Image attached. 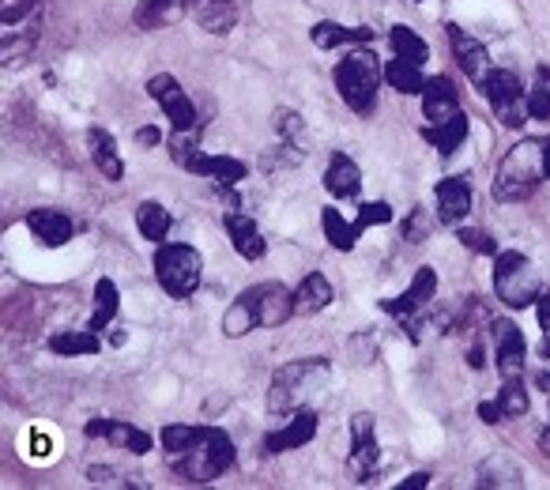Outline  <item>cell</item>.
Masks as SVG:
<instances>
[{"mask_svg":"<svg viewBox=\"0 0 550 490\" xmlns=\"http://www.w3.org/2000/svg\"><path fill=\"white\" fill-rule=\"evenodd\" d=\"M449 42H453V53L456 61H460V68H464L475 83H483L486 76H490V57H486L483 42H475V38L464 34L460 27H449Z\"/></svg>","mask_w":550,"mask_h":490,"instance_id":"cell-16","label":"cell"},{"mask_svg":"<svg viewBox=\"0 0 550 490\" xmlns=\"http://www.w3.org/2000/svg\"><path fill=\"white\" fill-rule=\"evenodd\" d=\"M479 87H483L486 102L498 110L502 125L517 129L520 121H524V114H528V102H524V91H520L517 76H513L509 68H490V76H486Z\"/></svg>","mask_w":550,"mask_h":490,"instance_id":"cell-7","label":"cell"},{"mask_svg":"<svg viewBox=\"0 0 550 490\" xmlns=\"http://www.w3.org/2000/svg\"><path fill=\"white\" fill-rule=\"evenodd\" d=\"M385 80H389V87H396L400 95H422V87H426L419 65H415V61H404V57H396V61L385 65Z\"/></svg>","mask_w":550,"mask_h":490,"instance_id":"cell-30","label":"cell"},{"mask_svg":"<svg viewBox=\"0 0 550 490\" xmlns=\"http://www.w3.org/2000/svg\"><path fill=\"white\" fill-rule=\"evenodd\" d=\"M275 132L287 147H298L302 144V117L294 110H275Z\"/></svg>","mask_w":550,"mask_h":490,"instance_id":"cell-33","label":"cell"},{"mask_svg":"<svg viewBox=\"0 0 550 490\" xmlns=\"http://www.w3.org/2000/svg\"><path fill=\"white\" fill-rule=\"evenodd\" d=\"M494 291L509 310H528V306H535L543 283H539L535 264L524 253L505 249V253H494Z\"/></svg>","mask_w":550,"mask_h":490,"instance_id":"cell-4","label":"cell"},{"mask_svg":"<svg viewBox=\"0 0 550 490\" xmlns=\"http://www.w3.org/2000/svg\"><path fill=\"white\" fill-rule=\"evenodd\" d=\"M355 42H373V27H340V23H328V19L313 27V46L321 49L355 46Z\"/></svg>","mask_w":550,"mask_h":490,"instance_id":"cell-24","label":"cell"},{"mask_svg":"<svg viewBox=\"0 0 550 490\" xmlns=\"http://www.w3.org/2000/svg\"><path fill=\"white\" fill-rule=\"evenodd\" d=\"M313 434H317V411L302 408L294 411V419L283 426V430L268 434V449H272V453H287V449H298V445L313 441Z\"/></svg>","mask_w":550,"mask_h":490,"instance_id":"cell-17","label":"cell"},{"mask_svg":"<svg viewBox=\"0 0 550 490\" xmlns=\"http://www.w3.org/2000/svg\"><path fill=\"white\" fill-rule=\"evenodd\" d=\"M543 174L550 178V144H547V155H543Z\"/></svg>","mask_w":550,"mask_h":490,"instance_id":"cell-42","label":"cell"},{"mask_svg":"<svg viewBox=\"0 0 550 490\" xmlns=\"http://www.w3.org/2000/svg\"><path fill=\"white\" fill-rule=\"evenodd\" d=\"M422 136H426L441 155H453L456 147L464 144V136H468V114L456 110L453 117H445V121H437V125H426Z\"/></svg>","mask_w":550,"mask_h":490,"instance_id":"cell-20","label":"cell"},{"mask_svg":"<svg viewBox=\"0 0 550 490\" xmlns=\"http://www.w3.org/2000/svg\"><path fill=\"white\" fill-rule=\"evenodd\" d=\"M535 310H539V328L547 332L539 351H543V359H550V287H543V291H539V298H535Z\"/></svg>","mask_w":550,"mask_h":490,"instance_id":"cell-35","label":"cell"},{"mask_svg":"<svg viewBox=\"0 0 550 490\" xmlns=\"http://www.w3.org/2000/svg\"><path fill=\"white\" fill-rule=\"evenodd\" d=\"M170 212L162 208L159 200H144L140 208H136V227H140V234H144L147 242H162L166 234H170Z\"/></svg>","mask_w":550,"mask_h":490,"instance_id":"cell-26","label":"cell"},{"mask_svg":"<svg viewBox=\"0 0 550 490\" xmlns=\"http://www.w3.org/2000/svg\"><path fill=\"white\" fill-rule=\"evenodd\" d=\"M389 42H392V49H396V57H404V61H415V65H422L426 61V42H422L419 34L411 31V27H392V34H389Z\"/></svg>","mask_w":550,"mask_h":490,"instance_id":"cell-31","label":"cell"},{"mask_svg":"<svg viewBox=\"0 0 550 490\" xmlns=\"http://www.w3.org/2000/svg\"><path fill=\"white\" fill-rule=\"evenodd\" d=\"M415 4H419V0H415Z\"/></svg>","mask_w":550,"mask_h":490,"instance_id":"cell-43","label":"cell"},{"mask_svg":"<svg viewBox=\"0 0 550 490\" xmlns=\"http://www.w3.org/2000/svg\"><path fill=\"white\" fill-rule=\"evenodd\" d=\"M147 95L159 102L162 110H166V117L174 121V129L178 132H189L196 125V106L193 98L185 95V87H181L170 72H159V76H151L147 80Z\"/></svg>","mask_w":550,"mask_h":490,"instance_id":"cell-8","label":"cell"},{"mask_svg":"<svg viewBox=\"0 0 550 490\" xmlns=\"http://www.w3.org/2000/svg\"><path fill=\"white\" fill-rule=\"evenodd\" d=\"M136 140H140L144 147H155L162 140V132L159 129H140V132H136Z\"/></svg>","mask_w":550,"mask_h":490,"instance_id":"cell-40","label":"cell"},{"mask_svg":"<svg viewBox=\"0 0 550 490\" xmlns=\"http://www.w3.org/2000/svg\"><path fill=\"white\" fill-rule=\"evenodd\" d=\"M253 298H257L260 328H279L287 317H294V291H287L283 283H257Z\"/></svg>","mask_w":550,"mask_h":490,"instance_id":"cell-11","label":"cell"},{"mask_svg":"<svg viewBox=\"0 0 550 490\" xmlns=\"http://www.w3.org/2000/svg\"><path fill=\"white\" fill-rule=\"evenodd\" d=\"M479 415H483V423H502V408H498V400H483V404H479Z\"/></svg>","mask_w":550,"mask_h":490,"instance_id":"cell-38","label":"cell"},{"mask_svg":"<svg viewBox=\"0 0 550 490\" xmlns=\"http://www.w3.org/2000/svg\"><path fill=\"white\" fill-rule=\"evenodd\" d=\"M385 76V68L377 65V57L366 49L347 53L340 65H336V87L340 98L355 110V114H370L373 102H377V83Z\"/></svg>","mask_w":550,"mask_h":490,"instance_id":"cell-5","label":"cell"},{"mask_svg":"<svg viewBox=\"0 0 550 490\" xmlns=\"http://www.w3.org/2000/svg\"><path fill=\"white\" fill-rule=\"evenodd\" d=\"M321 227H324V238L332 242V249H340V253L355 249L358 234H362L355 223H347V219H343L340 208H324V212H321Z\"/></svg>","mask_w":550,"mask_h":490,"instance_id":"cell-27","label":"cell"},{"mask_svg":"<svg viewBox=\"0 0 550 490\" xmlns=\"http://www.w3.org/2000/svg\"><path fill=\"white\" fill-rule=\"evenodd\" d=\"M434 200H437V219H441L445 227H460V219L471 212V185L460 178L437 181Z\"/></svg>","mask_w":550,"mask_h":490,"instance_id":"cell-13","label":"cell"},{"mask_svg":"<svg viewBox=\"0 0 550 490\" xmlns=\"http://www.w3.org/2000/svg\"><path fill=\"white\" fill-rule=\"evenodd\" d=\"M404 490H419V487H430V472H415V475H407L404 483H400Z\"/></svg>","mask_w":550,"mask_h":490,"instance_id":"cell-39","label":"cell"},{"mask_svg":"<svg viewBox=\"0 0 550 490\" xmlns=\"http://www.w3.org/2000/svg\"><path fill=\"white\" fill-rule=\"evenodd\" d=\"M162 453L185 483H211L234 464V441L219 426H162Z\"/></svg>","mask_w":550,"mask_h":490,"instance_id":"cell-1","label":"cell"},{"mask_svg":"<svg viewBox=\"0 0 550 490\" xmlns=\"http://www.w3.org/2000/svg\"><path fill=\"white\" fill-rule=\"evenodd\" d=\"M456 110H460V95H456L453 80L449 76H430L426 87H422V114L430 117V125L453 117Z\"/></svg>","mask_w":550,"mask_h":490,"instance_id":"cell-14","label":"cell"},{"mask_svg":"<svg viewBox=\"0 0 550 490\" xmlns=\"http://www.w3.org/2000/svg\"><path fill=\"white\" fill-rule=\"evenodd\" d=\"M535 385H539V389H543V392L550 396V370H539V377H535Z\"/></svg>","mask_w":550,"mask_h":490,"instance_id":"cell-41","label":"cell"},{"mask_svg":"<svg viewBox=\"0 0 550 490\" xmlns=\"http://www.w3.org/2000/svg\"><path fill=\"white\" fill-rule=\"evenodd\" d=\"M27 227H31L34 238L42 245H49V249H57V245H65L68 238H72V219H68L65 212H57V208H34V212L27 215Z\"/></svg>","mask_w":550,"mask_h":490,"instance_id":"cell-15","label":"cell"},{"mask_svg":"<svg viewBox=\"0 0 550 490\" xmlns=\"http://www.w3.org/2000/svg\"><path fill=\"white\" fill-rule=\"evenodd\" d=\"M479 487H524V472L517 460L490 457L479 464Z\"/></svg>","mask_w":550,"mask_h":490,"instance_id":"cell-25","label":"cell"},{"mask_svg":"<svg viewBox=\"0 0 550 490\" xmlns=\"http://www.w3.org/2000/svg\"><path fill=\"white\" fill-rule=\"evenodd\" d=\"M351 475L358 483H370V475L377 472V434H373V415L358 411L351 419Z\"/></svg>","mask_w":550,"mask_h":490,"instance_id":"cell-9","label":"cell"},{"mask_svg":"<svg viewBox=\"0 0 550 490\" xmlns=\"http://www.w3.org/2000/svg\"><path fill=\"white\" fill-rule=\"evenodd\" d=\"M83 434H87V438L110 441L117 449H129L136 457H144V453L155 449L151 434H144V430H136V426H129V423H121V419H91V423L83 426Z\"/></svg>","mask_w":550,"mask_h":490,"instance_id":"cell-10","label":"cell"},{"mask_svg":"<svg viewBox=\"0 0 550 490\" xmlns=\"http://www.w3.org/2000/svg\"><path fill=\"white\" fill-rule=\"evenodd\" d=\"M498 408H502V419H520L528 411V392L520 385V377H509L498 392Z\"/></svg>","mask_w":550,"mask_h":490,"instance_id":"cell-32","label":"cell"},{"mask_svg":"<svg viewBox=\"0 0 550 490\" xmlns=\"http://www.w3.org/2000/svg\"><path fill=\"white\" fill-rule=\"evenodd\" d=\"M87 144H91V159H95L98 174L110 181L125 178V163H121V151H117L114 136L106 129H91L87 132Z\"/></svg>","mask_w":550,"mask_h":490,"instance_id":"cell-18","label":"cell"},{"mask_svg":"<svg viewBox=\"0 0 550 490\" xmlns=\"http://www.w3.org/2000/svg\"><path fill=\"white\" fill-rule=\"evenodd\" d=\"M49 347L57 351V355H68V359H83V355H95L102 340H98L95 328H83V332H61V336H53Z\"/></svg>","mask_w":550,"mask_h":490,"instance_id":"cell-28","label":"cell"},{"mask_svg":"<svg viewBox=\"0 0 550 490\" xmlns=\"http://www.w3.org/2000/svg\"><path fill=\"white\" fill-rule=\"evenodd\" d=\"M328 302H332V283H328L321 272H309V276L298 283V291H294V313H302V317L321 313Z\"/></svg>","mask_w":550,"mask_h":490,"instance_id":"cell-21","label":"cell"},{"mask_svg":"<svg viewBox=\"0 0 550 490\" xmlns=\"http://www.w3.org/2000/svg\"><path fill=\"white\" fill-rule=\"evenodd\" d=\"M223 223H227V234L230 242H234V249L242 253L245 261H260V257H264V238H260V227L249 215H227Z\"/></svg>","mask_w":550,"mask_h":490,"instance_id":"cell-19","label":"cell"},{"mask_svg":"<svg viewBox=\"0 0 550 490\" xmlns=\"http://www.w3.org/2000/svg\"><path fill=\"white\" fill-rule=\"evenodd\" d=\"M155 276L170 298H193L200 279H204V261L193 245H159Z\"/></svg>","mask_w":550,"mask_h":490,"instance_id":"cell-6","label":"cell"},{"mask_svg":"<svg viewBox=\"0 0 550 490\" xmlns=\"http://www.w3.org/2000/svg\"><path fill=\"white\" fill-rule=\"evenodd\" d=\"M524 102H528V117L550 121V87H535V91L524 98Z\"/></svg>","mask_w":550,"mask_h":490,"instance_id":"cell-36","label":"cell"},{"mask_svg":"<svg viewBox=\"0 0 550 490\" xmlns=\"http://www.w3.org/2000/svg\"><path fill=\"white\" fill-rule=\"evenodd\" d=\"M260 328V317H257V298H253V287L245 294H238L234 302H230L227 317H223V332H227L230 340H238L245 332H253Z\"/></svg>","mask_w":550,"mask_h":490,"instance_id":"cell-22","label":"cell"},{"mask_svg":"<svg viewBox=\"0 0 550 490\" xmlns=\"http://www.w3.org/2000/svg\"><path fill=\"white\" fill-rule=\"evenodd\" d=\"M494 351H498V374H502L505 381H509V377H520L528 343H524V332H520L513 321H498V325H494Z\"/></svg>","mask_w":550,"mask_h":490,"instance_id":"cell-12","label":"cell"},{"mask_svg":"<svg viewBox=\"0 0 550 490\" xmlns=\"http://www.w3.org/2000/svg\"><path fill=\"white\" fill-rule=\"evenodd\" d=\"M117 306H121V298H117V283L114 279H98L95 283V313H91L87 328L102 332V328L117 317Z\"/></svg>","mask_w":550,"mask_h":490,"instance_id":"cell-29","label":"cell"},{"mask_svg":"<svg viewBox=\"0 0 550 490\" xmlns=\"http://www.w3.org/2000/svg\"><path fill=\"white\" fill-rule=\"evenodd\" d=\"M358 185H362V174H358V166L347 159V155H332V163H328V170H324V189L332 196H340V200H347V196L358 193Z\"/></svg>","mask_w":550,"mask_h":490,"instance_id":"cell-23","label":"cell"},{"mask_svg":"<svg viewBox=\"0 0 550 490\" xmlns=\"http://www.w3.org/2000/svg\"><path fill=\"white\" fill-rule=\"evenodd\" d=\"M460 242L468 245V249H475V253H498V245H494V238H486L483 230H460Z\"/></svg>","mask_w":550,"mask_h":490,"instance_id":"cell-37","label":"cell"},{"mask_svg":"<svg viewBox=\"0 0 550 490\" xmlns=\"http://www.w3.org/2000/svg\"><path fill=\"white\" fill-rule=\"evenodd\" d=\"M543 155H547V140H520L517 147L505 151L498 178H494V196L498 200H528L539 189L543 174Z\"/></svg>","mask_w":550,"mask_h":490,"instance_id":"cell-3","label":"cell"},{"mask_svg":"<svg viewBox=\"0 0 550 490\" xmlns=\"http://www.w3.org/2000/svg\"><path fill=\"white\" fill-rule=\"evenodd\" d=\"M385 223H392V208L385 204V200H373V204H362L358 208V230L366 227H385Z\"/></svg>","mask_w":550,"mask_h":490,"instance_id":"cell-34","label":"cell"},{"mask_svg":"<svg viewBox=\"0 0 550 490\" xmlns=\"http://www.w3.org/2000/svg\"><path fill=\"white\" fill-rule=\"evenodd\" d=\"M328 385V362L324 359H298L279 366L272 374V389H268V411L272 415H294L302 408H313L324 396Z\"/></svg>","mask_w":550,"mask_h":490,"instance_id":"cell-2","label":"cell"}]
</instances>
